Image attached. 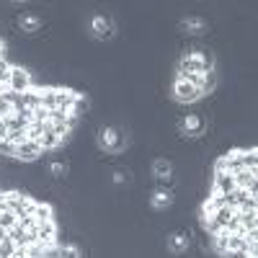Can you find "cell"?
<instances>
[{
	"instance_id": "6da1fadb",
	"label": "cell",
	"mask_w": 258,
	"mask_h": 258,
	"mask_svg": "<svg viewBox=\"0 0 258 258\" xmlns=\"http://www.w3.org/2000/svg\"><path fill=\"white\" fill-rule=\"evenodd\" d=\"M34 88V75L26 70V68H21V64H13L11 68V80H8V91L11 93H26Z\"/></svg>"
},
{
	"instance_id": "7a4b0ae2",
	"label": "cell",
	"mask_w": 258,
	"mask_h": 258,
	"mask_svg": "<svg viewBox=\"0 0 258 258\" xmlns=\"http://www.w3.org/2000/svg\"><path fill=\"white\" fill-rule=\"evenodd\" d=\"M173 98H176L178 103H197V101L202 98V91H199L194 83L176 78V83H173Z\"/></svg>"
},
{
	"instance_id": "3957f363",
	"label": "cell",
	"mask_w": 258,
	"mask_h": 258,
	"mask_svg": "<svg viewBox=\"0 0 258 258\" xmlns=\"http://www.w3.org/2000/svg\"><path fill=\"white\" fill-rule=\"evenodd\" d=\"M98 142H101L103 150H109V153H119V150L124 147V135L119 132L116 126H103Z\"/></svg>"
},
{
	"instance_id": "277c9868",
	"label": "cell",
	"mask_w": 258,
	"mask_h": 258,
	"mask_svg": "<svg viewBox=\"0 0 258 258\" xmlns=\"http://www.w3.org/2000/svg\"><path fill=\"white\" fill-rule=\"evenodd\" d=\"M36 243H41L44 248H52V245H57V243H59V227H57V222H54V220L36 227Z\"/></svg>"
},
{
	"instance_id": "5b68a950",
	"label": "cell",
	"mask_w": 258,
	"mask_h": 258,
	"mask_svg": "<svg viewBox=\"0 0 258 258\" xmlns=\"http://www.w3.org/2000/svg\"><path fill=\"white\" fill-rule=\"evenodd\" d=\"M212 194H222V197H227V194L235 191V178L232 173H212Z\"/></svg>"
},
{
	"instance_id": "8992f818",
	"label": "cell",
	"mask_w": 258,
	"mask_h": 258,
	"mask_svg": "<svg viewBox=\"0 0 258 258\" xmlns=\"http://www.w3.org/2000/svg\"><path fill=\"white\" fill-rule=\"evenodd\" d=\"M204 129H207V121H204L199 114H188V116L181 121V132H183L186 137H199Z\"/></svg>"
},
{
	"instance_id": "52a82bcc",
	"label": "cell",
	"mask_w": 258,
	"mask_h": 258,
	"mask_svg": "<svg viewBox=\"0 0 258 258\" xmlns=\"http://www.w3.org/2000/svg\"><path fill=\"white\" fill-rule=\"evenodd\" d=\"M39 155H41V147L36 145V142H31V140H26L24 145H18L16 147V160H21V163H34V160H39Z\"/></svg>"
},
{
	"instance_id": "ba28073f",
	"label": "cell",
	"mask_w": 258,
	"mask_h": 258,
	"mask_svg": "<svg viewBox=\"0 0 258 258\" xmlns=\"http://www.w3.org/2000/svg\"><path fill=\"white\" fill-rule=\"evenodd\" d=\"M188 243H191V232H188V230H178V232H173V235L168 238V248L173 250L176 255L186 253V250H188Z\"/></svg>"
},
{
	"instance_id": "9c48e42d",
	"label": "cell",
	"mask_w": 258,
	"mask_h": 258,
	"mask_svg": "<svg viewBox=\"0 0 258 258\" xmlns=\"http://www.w3.org/2000/svg\"><path fill=\"white\" fill-rule=\"evenodd\" d=\"M91 29H93V36H96V39H111V34H114L111 21L103 18V16H96V18H93Z\"/></svg>"
},
{
	"instance_id": "30bf717a",
	"label": "cell",
	"mask_w": 258,
	"mask_h": 258,
	"mask_svg": "<svg viewBox=\"0 0 258 258\" xmlns=\"http://www.w3.org/2000/svg\"><path fill=\"white\" fill-rule=\"evenodd\" d=\"M31 217L36 220V225L52 222V220H54V209H52V204H47V202H36V207H34V212H31Z\"/></svg>"
},
{
	"instance_id": "8fae6325",
	"label": "cell",
	"mask_w": 258,
	"mask_h": 258,
	"mask_svg": "<svg viewBox=\"0 0 258 258\" xmlns=\"http://www.w3.org/2000/svg\"><path fill=\"white\" fill-rule=\"evenodd\" d=\"M49 124H52V121H49ZM36 145L41 147V153H44V150H57V147L62 145V140H59V137L52 132V126H49L47 132H44V135H41V137L36 140Z\"/></svg>"
},
{
	"instance_id": "7c38bea8",
	"label": "cell",
	"mask_w": 258,
	"mask_h": 258,
	"mask_svg": "<svg viewBox=\"0 0 258 258\" xmlns=\"http://www.w3.org/2000/svg\"><path fill=\"white\" fill-rule=\"evenodd\" d=\"M8 238L16 243V248H26L29 243H34V240H31V235H29L24 227H21V225H16L13 230H8Z\"/></svg>"
},
{
	"instance_id": "4fadbf2b",
	"label": "cell",
	"mask_w": 258,
	"mask_h": 258,
	"mask_svg": "<svg viewBox=\"0 0 258 258\" xmlns=\"http://www.w3.org/2000/svg\"><path fill=\"white\" fill-rule=\"evenodd\" d=\"M150 204H153V209H168L170 204H173V194L158 188V191L153 194V199H150Z\"/></svg>"
},
{
	"instance_id": "5bb4252c",
	"label": "cell",
	"mask_w": 258,
	"mask_h": 258,
	"mask_svg": "<svg viewBox=\"0 0 258 258\" xmlns=\"http://www.w3.org/2000/svg\"><path fill=\"white\" fill-rule=\"evenodd\" d=\"M153 173H155V178L173 176V163H170L168 158H158V160L153 163Z\"/></svg>"
},
{
	"instance_id": "9a60e30c",
	"label": "cell",
	"mask_w": 258,
	"mask_h": 258,
	"mask_svg": "<svg viewBox=\"0 0 258 258\" xmlns=\"http://www.w3.org/2000/svg\"><path fill=\"white\" fill-rule=\"evenodd\" d=\"M18 225V217H16V214L11 212V209H6V212H0V230H13Z\"/></svg>"
},
{
	"instance_id": "2e32d148",
	"label": "cell",
	"mask_w": 258,
	"mask_h": 258,
	"mask_svg": "<svg viewBox=\"0 0 258 258\" xmlns=\"http://www.w3.org/2000/svg\"><path fill=\"white\" fill-rule=\"evenodd\" d=\"M16 253V243L8 238V235H6V238L3 240H0V258H11Z\"/></svg>"
},
{
	"instance_id": "e0dca14e",
	"label": "cell",
	"mask_w": 258,
	"mask_h": 258,
	"mask_svg": "<svg viewBox=\"0 0 258 258\" xmlns=\"http://www.w3.org/2000/svg\"><path fill=\"white\" fill-rule=\"evenodd\" d=\"M21 29H24V31H39L41 29V21L34 18V16H24V18H21Z\"/></svg>"
},
{
	"instance_id": "ac0fdd59",
	"label": "cell",
	"mask_w": 258,
	"mask_h": 258,
	"mask_svg": "<svg viewBox=\"0 0 258 258\" xmlns=\"http://www.w3.org/2000/svg\"><path fill=\"white\" fill-rule=\"evenodd\" d=\"M49 173H52L54 178H64V176H68V165H62V163H52V165H49Z\"/></svg>"
},
{
	"instance_id": "d6986e66",
	"label": "cell",
	"mask_w": 258,
	"mask_h": 258,
	"mask_svg": "<svg viewBox=\"0 0 258 258\" xmlns=\"http://www.w3.org/2000/svg\"><path fill=\"white\" fill-rule=\"evenodd\" d=\"M126 181H129L126 170H116V173H114V183H126Z\"/></svg>"
},
{
	"instance_id": "ffe728a7",
	"label": "cell",
	"mask_w": 258,
	"mask_h": 258,
	"mask_svg": "<svg viewBox=\"0 0 258 258\" xmlns=\"http://www.w3.org/2000/svg\"><path fill=\"white\" fill-rule=\"evenodd\" d=\"M6 137H8V126H6L3 119H0V142H6Z\"/></svg>"
},
{
	"instance_id": "44dd1931",
	"label": "cell",
	"mask_w": 258,
	"mask_h": 258,
	"mask_svg": "<svg viewBox=\"0 0 258 258\" xmlns=\"http://www.w3.org/2000/svg\"><path fill=\"white\" fill-rule=\"evenodd\" d=\"M11 258H26V250H24V248H16V253H13Z\"/></svg>"
},
{
	"instance_id": "7402d4cb",
	"label": "cell",
	"mask_w": 258,
	"mask_h": 258,
	"mask_svg": "<svg viewBox=\"0 0 258 258\" xmlns=\"http://www.w3.org/2000/svg\"><path fill=\"white\" fill-rule=\"evenodd\" d=\"M3 47H6V41H3V36H0V57H3Z\"/></svg>"
},
{
	"instance_id": "603a6c76",
	"label": "cell",
	"mask_w": 258,
	"mask_h": 258,
	"mask_svg": "<svg viewBox=\"0 0 258 258\" xmlns=\"http://www.w3.org/2000/svg\"><path fill=\"white\" fill-rule=\"evenodd\" d=\"M80 258H83V255H80Z\"/></svg>"
}]
</instances>
